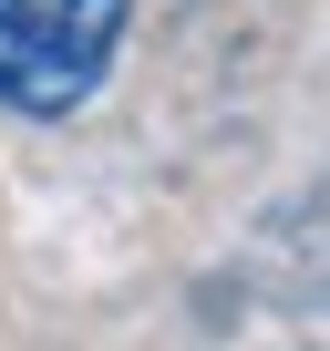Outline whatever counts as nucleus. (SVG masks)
Instances as JSON below:
<instances>
[{
	"label": "nucleus",
	"mask_w": 330,
	"mask_h": 351,
	"mask_svg": "<svg viewBox=\"0 0 330 351\" xmlns=\"http://www.w3.org/2000/svg\"><path fill=\"white\" fill-rule=\"evenodd\" d=\"M134 0H0V114L62 124L103 93Z\"/></svg>",
	"instance_id": "obj_1"
}]
</instances>
